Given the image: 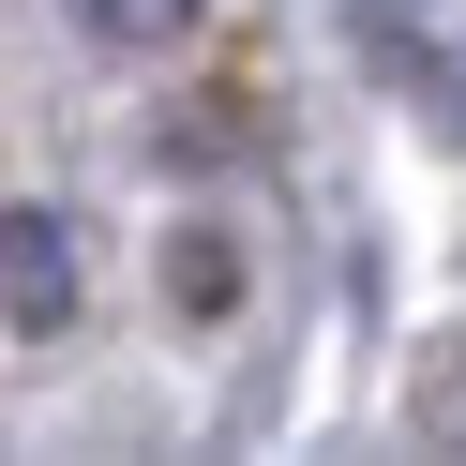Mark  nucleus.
I'll use <instances>...</instances> for the list:
<instances>
[{"instance_id": "1", "label": "nucleus", "mask_w": 466, "mask_h": 466, "mask_svg": "<svg viewBox=\"0 0 466 466\" xmlns=\"http://www.w3.org/2000/svg\"><path fill=\"white\" fill-rule=\"evenodd\" d=\"M46 316H61V226L15 211V331H46Z\"/></svg>"}, {"instance_id": "2", "label": "nucleus", "mask_w": 466, "mask_h": 466, "mask_svg": "<svg viewBox=\"0 0 466 466\" xmlns=\"http://www.w3.org/2000/svg\"><path fill=\"white\" fill-rule=\"evenodd\" d=\"M106 15H121V31H166V15H181V0H106Z\"/></svg>"}]
</instances>
